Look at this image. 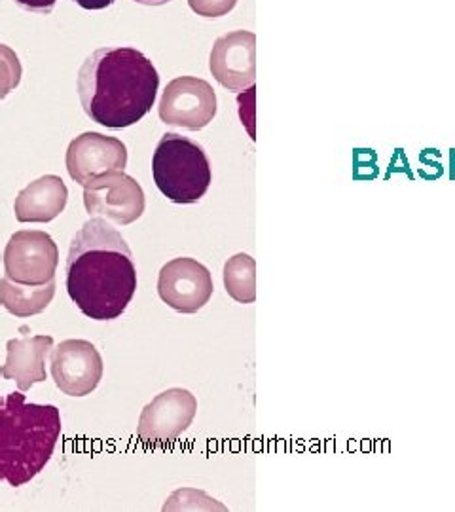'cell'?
I'll list each match as a JSON object with an SVG mask.
<instances>
[{
    "label": "cell",
    "mask_w": 455,
    "mask_h": 512,
    "mask_svg": "<svg viewBox=\"0 0 455 512\" xmlns=\"http://www.w3.org/2000/svg\"><path fill=\"white\" fill-rule=\"evenodd\" d=\"M65 164L74 183L86 184L103 173L124 171L128 148L116 137L86 131L67 148Z\"/></svg>",
    "instance_id": "obj_12"
},
{
    "label": "cell",
    "mask_w": 455,
    "mask_h": 512,
    "mask_svg": "<svg viewBox=\"0 0 455 512\" xmlns=\"http://www.w3.org/2000/svg\"><path fill=\"white\" fill-rule=\"evenodd\" d=\"M54 296L55 277L44 285H23L8 277L0 279V306L21 319L42 313Z\"/></svg>",
    "instance_id": "obj_15"
},
{
    "label": "cell",
    "mask_w": 455,
    "mask_h": 512,
    "mask_svg": "<svg viewBox=\"0 0 455 512\" xmlns=\"http://www.w3.org/2000/svg\"><path fill=\"white\" fill-rule=\"evenodd\" d=\"M59 435L57 406L27 403L23 391L0 395V484L31 482L54 456Z\"/></svg>",
    "instance_id": "obj_3"
},
{
    "label": "cell",
    "mask_w": 455,
    "mask_h": 512,
    "mask_svg": "<svg viewBox=\"0 0 455 512\" xmlns=\"http://www.w3.org/2000/svg\"><path fill=\"white\" fill-rule=\"evenodd\" d=\"M198 399L182 387H171L146 404L137 425V437L146 444H167L192 425Z\"/></svg>",
    "instance_id": "obj_8"
},
{
    "label": "cell",
    "mask_w": 455,
    "mask_h": 512,
    "mask_svg": "<svg viewBox=\"0 0 455 512\" xmlns=\"http://www.w3.org/2000/svg\"><path fill=\"white\" fill-rule=\"evenodd\" d=\"M65 274L76 308L95 321L118 319L137 291L128 241L101 217L88 220L74 234Z\"/></svg>",
    "instance_id": "obj_1"
},
{
    "label": "cell",
    "mask_w": 455,
    "mask_h": 512,
    "mask_svg": "<svg viewBox=\"0 0 455 512\" xmlns=\"http://www.w3.org/2000/svg\"><path fill=\"white\" fill-rule=\"evenodd\" d=\"M255 95L256 88L255 86H251L249 90H245V92L241 93L239 97H237V101H239V116H241V122L245 124V128L249 131V135H251V139H256L255 137Z\"/></svg>",
    "instance_id": "obj_19"
},
{
    "label": "cell",
    "mask_w": 455,
    "mask_h": 512,
    "mask_svg": "<svg viewBox=\"0 0 455 512\" xmlns=\"http://www.w3.org/2000/svg\"><path fill=\"white\" fill-rule=\"evenodd\" d=\"M21 74L23 67L18 54L10 46L0 44V101L18 88Z\"/></svg>",
    "instance_id": "obj_17"
},
{
    "label": "cell",
    "mask_w": 455,
    "mask_h": 512,
    "mask_svg": "<svg viewBox=\"0 0 455 512\" xmlns=\"http://www.w3.org/2000/svg\"><path fill=\"white\" fill-rule=\"evenodd\" d=\"M135 2L148 4V6H162V4H167V2H171V0H135Z\"/></svg>",
    "instance_id": "obj_22"
},
{
    "label": "cell",
    "mask_w": 455,
    "mask_h": 512,
    "mask_svg": "<svg viewBox=\"0 0 455 512\" xmlns=\"http://www.w3.org/2000/svg\"><path fill=\"white\" fill-rule=\"evenodd\" d=\"M52 378L61 393L86 397L103 380V357L88 340H65L52 349Z\"/></svg>",
    "instance_id": "obj_10"
},
{
    "label": "cell",
    "mask_w": 455,
    "mask_h": 512,
    "mask_svg": "<svg viewBox=\"0 0 455 512\" xmlns=\"http://www.w3.org/2000/svg\"><path fill=\"white\" fill-rule=\"evenodd\" d=\"M69 200V188L57 175H44L23 188L14 203L19 222H50L57 219Z\"/></svg>",
    "instance_id": "obj_14"
},
{
    "label": "cell",
    "mask_w": 455,
    "mask_h": 512,
    "mask_svg": "<svg viewBox=\"0 0 455 512\" xmlns=\"http://www.w3.org/2000/svg\"><path fill=\"white\" fill-rule=\"evenodd\" d=\"M224 287L239 304L256 300V262L247 253H237L224 264Z\"/></svg>",
    "instance_id": "obj_16"
},
{
    "label": "cell",
    "mask_w": 455,
    "mask_h": 512,
    "mask_svg": "<svg viewBox=\"0 0 455 512\" xmlns=\"http://www.w3.org/2000/svg\"><path fill=\"white\" fill-rule=\"evenodd\" d=\"M19 6H23L29 12H37V14H50L54 10L57 0H16Z\"/></svg>",
    "instance_id": "obj_20"
},
{
    "label": "cell",
    "mask_w": 455,
    "mask_h": 512,
    "mask_svg": "<svg viewBox=\"0 0 455 512\" xmlns=\"http://www.w3.org/2000/svg\"><path fill=\"white\" fill-rule=\"evenodd\" d=\"M188 4L201 18H222L236 8L237 0H188Z\"/></svg>",
    "instance_id": "obj_18"
},
{
    "label": "cell",
    "mask_w": 455,
    "mask_h": 512,
    "mask_svg": "<svg viewBox=\"0 0 455 512\" xmlns=\"http://www.w3.org/2000/svg\"><path fill=\"white\" fill-rule=\"evenodd\" d=\"M152 175L169 202H200L211 186V164L205 150L179 133H165L152 156Z\"/></svg>",
    "instance_id": "obj_4"
},
{
    "label": "cell",
    "mask_w": 455,
    "mask_h": 512,
    "mask_svg": "<svg viewBox=\"0 0 455 512\" xmlns=\"http://www.w3.org/2000/svg\"><path fill=\"white\" fill-rule=\"evenodd\" d=\"M59 249L54 239L40 230H21L6 243L4 274L23 285H44L54 279Z\"/></svg>",
    "instance_id": "obj_7"
},
{
    "label": "cell",
    "mask_w": 455,
    "mask_h": 512,
    "mask_svg": "<svg viewBox=\"0 0 455 512\" xmlns=\"http://www.w3.org/2000/svg\"><path fill=\"white\" fill-rule=\"evenodd\" d=\"M209 69L228 92H245L256 82V35L251 31H232L217 38Z\"/></svg>",
    "instance_id": "obj_11"
},
{
    "label": "cell",
    "mask_w": 455,
    "mask_h": 512,
    "mask_svg": "<svg viewBox=\"0 0 455 512\" xmlns=\"http://www.w3.org/2000/svg\"><path fill=\"white\" fill-rule=\"evenodd\" d=\"M158 112L167 126L200 131L217 116V93L207 80L179 76L165 86Z\"/></svg>",
    "instance_id": "obj_6"
},
{
    "label": "cell",
    "mask_w": 455,
    "mask_h": 512,
    "mask_svg": "<svg viewBox=\"0 0 455 512\" xmlns=\"http://www.w3.org/2000/svg\"><path fill=\"white\" fill-rule=\"evenodd\" d=\"M213 291V275L196 258H173L160 270L158 294L175 311H200L209 304Z\"/></svg>",
    "instance_id": "obj_9"
},
{
    "label": "cell",
    "mask_w": 455,
    "mask_h": 512,
    "mask_svg": "<svg viewBox=\"0 0 455 512\" xmlns=\"http://www.w3.org/2000/svg\"><path fill=\"white\" fill-rule=\"evenodd\" d=\"M74 2L84 10H105L114 0H74Z\"/></svg>",
    "instance_id": "obj_21"
},
{
    "label": "cell",
    "mask_w": 455,
    "mask_h": 512,
    "mask_svg": "<svg viewBox=\"0 0 455 512\" xmlns=\"http://www.w3.org/2000/svg\"><path fill=\"white\" fill-rule=\"evenodd\" d=\"M54 349L52 336H23L6 344V363L0 366L4 380H14L19 391L46 382V357Z\"/></svg>",
    "instance_id": "obj_13"
},
{
    "label": "cell",
    "mask_w": 455,
    "mask_h": 512,
    "mask_svg": "<svg viewBox=\"0 0 455 512\" xmlns=\"http://www.w3.org/2000/svg\"><path fill=\"white\" fill-rule=\"evenodd\" d=\"M84 205L91 217L128 226L143 217L146 198L133 177L124 171H109L84 184Z\"/></svg>",
    "instance_id": "obj_5"
},
{
    "label": "cell",
    "mask_w": 455,
    "mask_h": 512,
    "mask_svg": "<svg viewBox=\"0 0 455 512\" xmlns=\"http://www.w3.org/2000/svg\"><path fill=\"white\" fill-rule=\"evenodd\" d=\"M160 76L135 48H101L78 73V97L95 124L109 129L141 122L156 103Z\"/></svg>",
    "instance_id": "obj_2"
}]
</instances>
